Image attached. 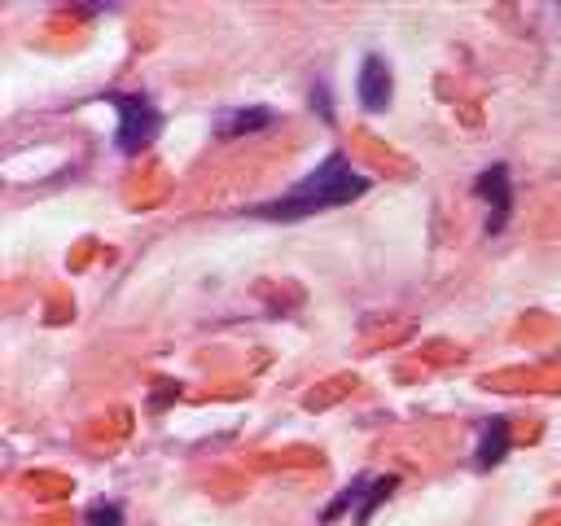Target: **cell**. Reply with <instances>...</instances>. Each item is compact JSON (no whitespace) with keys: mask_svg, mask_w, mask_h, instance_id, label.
<instances>
[{"mask_svg":"<svg viewBox=\"0 0 561 526\" xmlns=\"http://www.w3.org/2000/svg\"><path fill=\"white\" fill-rule=\"evenodd\" d=\"M368 184H373V180H368L364 171H355L342 153H333V158H324L307 180H298L285 197L263 202L254 215H259V219H307V215H316V210H329V206H342V202L368 193Z\"/></svg>","mask_w":561,"mask_h":526,"instance_id":"obj_1","label":"cell"},{"mask_svg":"<svg viewBox=\"0 0 561 526\" xmlns=\"http://www.w3.org/2000/svg\"><path fill=\"white\" fill-rule=\"evenodd\" d=\"M114 105H118V132H114V140H118L123 153L145 149V145L162 132V114L153 110L149 96L131 92V96H114Z\"/></svg>","mask_w":561,"mask_h":526,"instance_id":"obj_2","label":"cell"},{"mask_svg":"<svg viewBox=\"0 0 561 526\" xmlns=\"http://www.w3.org/2000/svg\"><path fill=\"white\" fill-rule=\"evenodd\" d=\"M473 193L491 206V219H486V228L491 232H500L504 228V219H508V210H513V180H508V167H486L478 180H473Z\"/></svg>","mask_w":561,"mask_h":526,"instance_id":"obj_3","label":"cell"},{"mask_svg":"<svg viewBox=\"0 0 561 526\" xmlns=\"http://www.w3.org/2000/svg\"><path fill=\"white\" fill-rule=\"evenodd\" d=\"M355 96H359V105H364V110H373V114H381V110L390 105L394 83H390V66H386L381 57H364V66H359V83H355Z\"/></svg>","mask_w":561,"mask_h":526,"instance_id":"obj_4","label":"cell"},{"mask_svg":"<svg viewBox=\"0 0 561 526\" xmlns=\"http://www.w3.org/2000/svg\"><path fill=\"white\" fill-rule=\"evenodd\" d=\"M508 451V425L504 421H486L482 438H478V465H500Z\"/></svg>","mask_w":561,"mask_h":526,"instance_id":"obj_5","label":"cell"},{"mask_svg":"<svg viewBox=\"0 0 561 526\" xmlns=\"http://www.w3.org/2000/svg\"><path fill=\"white\" fill-rule=\"evenodd\" d=\"M267 118H272V114H267V110H263V105H259V110H254V114H237V118H232V123H228V127H224V132H250V127H263V123H267Z\"/></svg>","mask_w":561,"mask_h":526,"instance_id":"obj_6","label":"cell"},{"mask_svg":"<svg viewBox=\"0 0 561 526\" xmlns=\"http://www.w3.org/2000/svg\"><path fill=\"white\" fill-rule=\"evenodd\" d=\"M386 491H394V478H381V482H373V495H368V504L359 508V522H364V517H368V513L381 504V495H386Z\"/></svg>","mask_w":561,"mask_h":526,"instance_id":"obj_7","label":"cell"},{"mask_svg":"<svg viewBox=\"0 0 561 526\" xmlns=\"http://www.w3.org/2000/svg\"><path fill=\"white\" fill-rule=\"evenodd\" d=\"M88 522H92V526H118V508L96 504V508H88Z\"/></svg>","mask_w":561,"mask_h":526,"instance_id":"obj_8","label":"cell"}]
</instances>
